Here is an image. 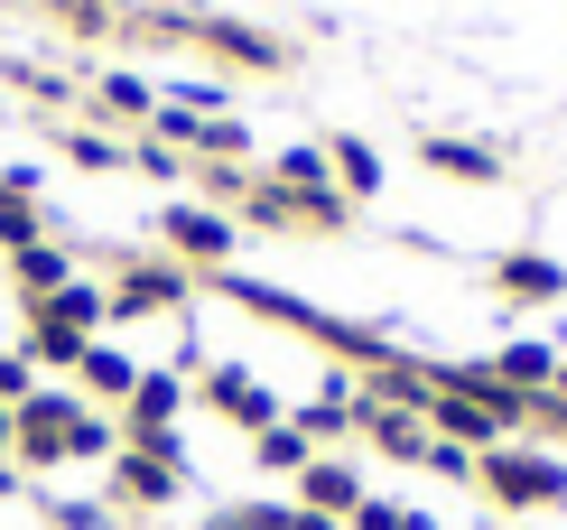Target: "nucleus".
I'll return each mask as SVG.
<instances>
[{
  "instance_id": "a211bd4d",
  "label": "nucleus",
  "mask_w": 567,
  "mask_h": 530,
  "mask_svg": "<svg viewBox=\"0 0 567 530\" xmlns=\"http://www.w3.org/2000/svg\"><path fill=\"white\" fill-rule=\"evenodd\" d=\"M10 428H19V419H10V409H0V447H10Z\"/></svg>"
},
{
  "instance_id": "2eb2a0df",
  "label": "nucleus",
  "mask_w": 567,
  "mask_h": 530,
  "mask_svg": "<svg viewBox=\"0 0 567 530\" xmlns=\"http://www.w3.org/2000/svg\"><path fill=\"white\" fill-rule=\"evenodd\" d=\"M261 466H307V438L298 428H261Z\"/></svg>"
},
{
  "instance_id": "20e7f679",
  "label": "nucleus",
  "mask_w": 567,
  "mask_h": 530,
  "mask_svg": "<svg viewBox=\"0 0 567 530\" xmlns=\"http://www.w3.org/2000/svg\"><path fill=\"white\" fill-rule=\"evenodd\" d=\"M205 400H215L224 419H243V428H270V391H261V381H251L243 364H224L215 381H205Z\"/></svg>"
},
{
  "instance_id": "6e6552de",
  "label": "nucleus",
  "mask_w": 567,
  "mask_h": 530,
  "mask_svg": "<svg viewBox=\"0 0 567 530\" xmlns=\"http://www.w3.org/2000/svg\"><path fill=\"white\" fill-rule=\"evenodd\" d=\"M10 271H19L29 298H56V288H65V252L56 243H29V252H10Z\"/></svg>"
},
{
  "instance_id": "f3484780",
  "label": "nucleus",
  "mask_w": 567,
  "mask_h": 530,
  "mask_svg": "<svg viewBox=\"0 0 567 530\" xmlns=\"http://www.w3.org/2000/svg\"><path fill=\"white\" fill-rule=\"evenodd\" d=\"M289 530H336V521H326V512H289Z\"/></svg>"
},
{
  "instance_id": "f257e3e1",
  "label": "nucleus",
  "mask_w": 567,
  "mask_h": 530,
  "mask_svg": "<svg viewBox=\"0 0 567 530\" xmlns=\"http://www.w3.org/2000/svg\"><path fill=\"white\" fill-rule=\"evenodd\" d=\"M10 419H19V428H10V447L29 456V466H65V456H93V447H103V428H93L75 400H56V391H29Z\"/></svg>"
},
{
  "instance_id": "f8f14e48",
  "label": "nucleus",
  "mask_w": 567,
  "mask_h": 530,
  "mask_svg": "<svg viewBox=\"0 0 567 530\" xmlns=\"http://www.w3.org/2000/svg\"><path fill=\"white\" fill-rule=\"evenodd\" d=\"M75 373L93 381V391H131V381H140V373H131V364H122L112 345H84V364H75Z\"/></svg>"
},
{
  "instance_id": "ddd939ff",
  "label": "nucleus",
  "mask_w": 567,
  "mask_h": 530,
  "mask_svg": "<svg viewBox=\"0 0 567 530\" xmlns=\"http://www.w3.org/2000/svg\"><path fill=\"white\" fill-rule=\"evenodd\" d=\"M549 373H558V364H549V345H512V354H503V381H512V391H539Z\"/></svg>"
},
{
  "instance_id": "1a4fd4ad",
  "label": "nucleus",
  "mask_w": 567,
  "mask_h": 530,
  "mask_svg": "<svg viewBox=\"0 0 567 530\" xmlns=\"http://www.w3.org/2000/svg\"><path fill=\"white\" fill-rule=\"evenodd\" d=\"M429 167H446V177H465V186H484L503 159H493V150H465V140H429Z\"/></svg>"
},
{
  "instance_id": "0eeeda50",
  "label": "nucleus",
  "mask_w": 567,
  "mask_h": 530,
  "mask_svg": "<svg viewBox=\"0 0 567 530\" xmlns=\"http://www.w3.org/2000/svg\"><path fill=\"white\" fill-rule=\"evenodd\" d=\"M103 307H112V317H150V307H177V271H131Z\"/></svg>"
},
{
  "instance_id": "aec40b11",
  "label": "nucleus",
  "mask_w": 567,
  "mask_h": 530,
  "mask_svg": "<svg viewBox=\"0 0 567 530\" xmlns=\"http://www.w3.org/2000/svg\"><path fill=\"white\" fill-rule=\"evenodd\" d=\"M558 391H567V373H558Z\"/></svg>"
},
{
  "instance_id": "dca6fc26",
  "label": "nucleus",
  "mask_w": 567,
  "mask_h": 530,
  "mask_svg": "<svg viewBox=\"0 0 567 530\" xmlns=\"http://www.w3.org/2000/svg\"><path fill=\"white\" fill-rule=\"evenodd\" d=\"M103 103H112V112H150V84H131V75H112V84H103Z\"/></svg>"
},
{
  "instance_id": "9b49d317",
  "label": "nucleus",
  "mask_w": 567,
  "mask_h": 530,
  "mask_svg": "<svg viewBox=\"0 0 567 530\" xmlns=\"http://www.w3.org/2000/svg\"><path fill=\"white\" fill-rule=\"evenodd\" d=\"M503 288L512 298H558V261H503Z\"/></svg>"
},
{
  "instance_id": "f03ea898",
  "label": "nucleus",
  "mask_w": 567,
  "mask_h": 530,
  "mask_svg": "<svg viewBox=\"0 0 567 530\" xmlns=\"http://www.w3.org/2000/svg\"><path fill=\"white\" fill-rule=\"evenodd\" d=\"M484 485L503 493V502H567V475L549 466V456H484Z\"/></svg>"
},
{
  "instance_id": "39448f33",
  "label": "nucleus",
  "mask_w": 567,
  "mask_h": 530,
  "mask_svg": "<svg viewBox=\"0 0 567 530\" xmlns=\"http://www.w3.org/2000/svg\"><path fill=\"white\" fill-rule=\"evenodd\" d=\"M168 419H177V381H168V373H140V381H131V428H140V447L168 438Z\"/></svg>"
},
{
  "instance_id": "423d86ee",
  "label": "nucleus",
  "mask_w": 567,
  "mask_h": 530,
  "mask_svg": "<svg viewBox=\"0 0 567 530\" xmlns=\"http://www.w3.org/2000/svg\"><path fill=\"white\" fill-rule=\"evenodd\" d=\"M168 243H177L186 261H224V252H233V224H224V214H196V205H177V214H168Z\"/></svg>"
},
{
  "instance_id": "6ab92c4d",
  "label": "nucleus",
  "mask_w": 567,
  "mask_h": 530,
  "mask_svg": "<svg viewBox=\"0 0 567 530\" xmlns=\"http://www.w3.org/2000/svg\"><path fill=\"white\" fill-rule=\"evenodd\" d=\"M0 493H10V475H0Z\"/></svg>"
},
{
  "instance_id": "9d476101",
  "label": "nucleus",
  "mask_w": 567,
  "mask_h": 530,
  "mask_svg": "<svg viewBox=\"0 0 567 530\" xmlns=\"http://www.w3.org/2000/svg\"><path fill=\"white\" fill-rule=\"evenodd\" d=\"M353 502H363V493H353L344 466H307V512H353Z\"/></svg>"
},
{
  "instance_id": "7ed1b4c3",
  "label": "nucleus",
  "mask_w": 567,
  "mask_h": 530,
  "mask_svg": "<svg viewBox=\"0 0 567 530\" xmlns=\"http://www.w3.org/2000/svg\"><path fill=\"white\" fill-rule=\"evenodd\" d=\"M112 485H122V502H168L186 475H177V438H158V447H131L122 466H112Z\"/></svg>"
},
{
  "instance_id": "4468645a",
  "label": "nucleus",
  "mask_w": 567,
  "mask_h": 530,
  "mask_svg": "<svg viewBox=\"0 0 567 530\" xmlns=\"http://www.w3.org/2000/svg\"><path fill=\"white\" fill-rule=\"evenodd\" d=\"M336 177L353 186V196H372V186H382V167H372V150H363V140H336Z\"/></svg>"
}]
</instances>
